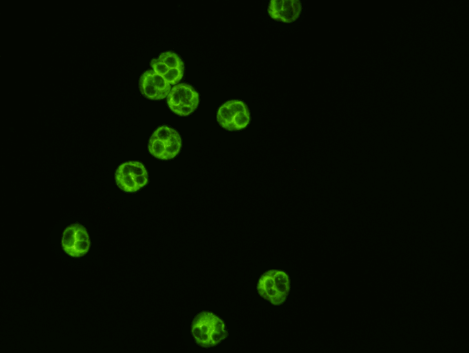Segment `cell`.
Here are the masks:
<instances>
[{
	"mask_svg": "<svg viewBox=\"0 0 469 353\" xmlns=\"http://www.w3.org/2000/svg\"><path fill=\"white\" fill-rule=\"evenodd\" d=\"M190 332L194 343L203 348L217 346L228 336L223 320L210 311H201L193 318Z\"/></svg>",
	"mask_w": 469,
	"mask_h": 353,
	"instance_id": "6da1fadb",
	"label": "cell"
},
{
	"mask_svg": "<svg viewBox=\"0 0 469 353\" xmlns=\"http://www.w3.org/2000/svg\"><path fill=\"white\" fill-rule=\"evenodd\" d=\"M290 290V281L286 272L270 269L263 272L257 283L259 295L275 306L283 305Z\"/></svg>",
	"mask_w": 469,
	"mask_h": 353,
	"instance_id": "7a4b0ae2",
	"label": "cell"
},
{
	"mask_svg": "<svg viewBox=\"0 0 469 353\" xmlns=\"http://www.w3.org/2000/svg\"><path fill=\"white\" fill-rule=\"evenodd\" d=\"M219 125L228 131L246 128L250 121V114L247 105L242 101L231 99L223 103L217 112Z\"/></svg>",
	"mask_w": 469,
	"mask_h": 353,
	"instance_id": "3957f363",
	"label": "cell"
},
{
	"mask_svg": "<svg viewBox=\"0 0 469 353\" xmlns=\"http://www.w3.org/2000/svg\"><path fill=\"white\" fill-rule=\"evenodd\" d=\"M114 179L119 189L128 193H134L146 185L148 174L142 163L130 161L117 168Z\"/></svg>",
	"mask_w": 469,
	"mask_h": 353,
	"instance_id": "277c9868",
	"label": "cell"
},
{
	"mask_svg": "<svg viewBox=\"0 0 469 353\" xmlns=\"http://www.w3.org/2000/svg\"><path fill=\"white\" fill-rule=\"evenodd\" d=\"M61 246L63 251L72 258H81L89 252L91 241L87 229L79 223L68 225L63 230Z\"/></svg>",
	"mask_w": 469,
	"mask_h": 353,
	"instance_id": "5b68a950",
	"label": "cell"
},
{
	"mask_svg": "<svg viewBox=\"0 0 469 353\" xmlns=\"http://www.w3.org/2000/svg\"><path fill=\"white\" fill-rule=\"evenodd\" d=\"M301 10L302 5L299 0H271L267 8L271 19L284 23L295 22Z\"/></svg>",
	"mask_w": 469,
	"mask_h": 353,
	"instance_id": "8992f818",
	"label": "cell"
},
{
	"mask_svg": "<svg viewBox=\"0 0 469 353\" xmlns=\"http://www.w3.org/2000/svg\"><path fill=\"white\" fill-rule=\"evenodd\" d=\"M181 139L177 131L168 141H161L151 135L148 141V151L153 157L160 160H170L180 152Z\"/></svg>",
	"mask_w": 469,
	"mask_h": 353,
	"instance_id": "52a82bcc",
	"label": "cell"
},
{
	"mask_svg": "<svg viewBox=\"0 0 469 353\" xmlns=\"http://www.w3.org/2000/svg\"><path fill=\"white\" fill-rule=\"evenodd\" d=\"M174 87L179 95L181 102L179 105L191 106L195 109L197 108L199 103V96L192 86L182 83H178Z\"/></svg>",
	"mask_w": 469,
	"mask_h": 353,
	"instance_id": "ba28073f",
	"label": "cell"
},
{
	"mask_svg": "<svg viewBox=\"0 0 469 353\" xmlns=\"http://www.w3.org/2000/svg\"><path fill=\"white\" fill-rule=\"evenodd\" d=\"M139 86L141 93L150 100H161L163 97L154 86L150 74V70L145 71L140 77Z\"/></svg>",
	"mask_w": 469,
	"mask_h": 353,
	"instance_id": "9c48e42d",
	"label": "cell"
},
{
	"mask_svg": "<svg viewBox=\"0 0 469 353\" xmlns=\"http://www.w3.org/2000/svg\"><path fill=\"white\" fill-rule=\"evenodd\" d=\"M158 58L169 68H184V64L182 59L175 52L171 51L163 52L159 54Z\"/></svg>",
	"mask_w": 469,
	"mask_h": 353,
	"instance_id": "30bf717a",
	"label": "cell"
},
{
	"mask_svg": "<svg viewBox=\"0 0 469 353\" xmlns=\"http://www.w3.org/2000/svg\"><path fill=\"white\" fill-rule=\"evenodd\" d=\"M150 70L151 78L154 86L161 93L163 99L166 98L171 90L170 85L166 81L163 76L155 73L152 70Z\"/></svg>",
	"mask_w": 469,
	"mask_h": 353,
	"instance_id": "8fae6325",
	"label": "cell"
},
{
	"mask_svg": "<svg viewBox=\"0 0 469 353\" xmlns=\"http://www.w3.org/2000/svg\"><path fill=\"white\" fill-rule=\"evenodd\" d=\"M183 71L182 68H169L163 77L170 85H177L183 76Z\"/></svg>",
	"mask_w": 469,
	"mask_h": 353,
	"instance_id": "7c38bea8",
	"label": "cell"
},
{
	"mask_svg": "<svg viewBox=\"0 0 469 353\" xmlns=\"http://www.w3.org/2000/svg\"><path fill=\"white\" fill-rule=\"evenodd\" d=\"M150 65L152 70L162 76H163L169 69V68L159 58L152 59L150 61Z\"/></svg>",
	"mask_w": 469,
	"mask_h": 353,
	"instance_id": "4fadbf2b",
	"label": "cell"
}]
</instances>
